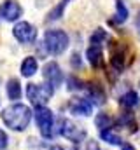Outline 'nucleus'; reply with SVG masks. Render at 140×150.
<instances>
[{"mask_svg": "<svg viewBox=\"0 0 140 150\" xmlns=\"http://www.w3.org/2000/svg\"><path fill=\"white\" fill-rule=\"evenodd\" d=\"M69 2L70 0H60L58 5H54V7L51 9V12L47 14V21L51 23V21H58V19H61L65 9H67V5H69Z\"/></svg>", "mask_w": 140, "mask_h": 150, "instance_id": "nucleus-18", "label": "nucleus"}, {"mask_svg": "<svg viewBox=\"0 0 140 150\" xmlns=\"http://www.w3.org/2000/svg\"><path fill=\"white\" fill-rule=\"evenodd\" d=\"M126 52H128L126 45H123L119 42H116V45H112V49H110V65L117 72L124 70V67H126Z\"/></svg>", "mask_w": 140, "mask_h": 150, "instance_id": "nucleus-10", "label": "nucleus"}, {"mask_svg": "<svg viewBox=\"0 0 140 150\" xmlns=\"http://www.w3.org/2000/svg\"><path fill=\"white\" fill-rule=\"evenodd\" d=\"M49 150H67V149H65V147H61V145H53Z\"/></svg>", "mask_w": 140, "mask_h": 150, "instance_id": "nucleus-26", "label": "nucleus"}, {"mask_svg": "<svg viewBox=\"0 0 140 150\" xmlns=\"http://www.w3.org/2000/svg\"><path fill=\"white\" fill-rule=\"evenodd\" d=\"M93 101L89 98H72L69 101V110L74 115H82V117H88L93 113Z\"/></svg>", "mask_w": 140, "mask_h": 150, "instance_id": "nucleus-9", "label": "nucleus"}, {"mask_svg": "<svg viewBox=\"0 0 140 150\" xmlns=\"http://www.w3.org/2000/svg\"><path fill=\"white\" fill-rule=\"evenodd\" d=\"M21 16H23V7L19 5L18 0H4V4L0 5V18L2 19L14 23Z\"/></svg>", "mask_w": 140, "mask_h": 150, "instance_id": "nucleus-8", "label": "nucleus"}, {"mask_svg": "<svg viewBox=\"0 0 140 150\" xmlns=\"http://www.w3.org/2000/svg\"><path fill=\"white\" fill-rule=\"evenodd\" d=\"M100 138H102V142L109 143V145H123V138L116 131H112V127L100 131Z\"/></svg>", "mask_w": 140, "mask_h": 150, "instance_id": "nucleus-19", "label": "nucleus"}, {"mask_svg": "<svg viewBox=\"0 0 140 150\" xmlns=\"http://www.w3.org/2000/svg\"><path fill=\"white\" fill-rule=\"evenodd\" d=\"M135 26H137V30H139V33H140V11H139V14H137V19H135Z\"/></svg>", "mask_w": 140, "mask_h": 150, "instance_id": "nucleus-25", "label": "nucleus"}, {"mask_svg": "<svg viewBox=\"0 0 140 150\" xmlns=\"http://www.w3.org/2000/svg\"><path fill=\"white\" fill-rule=\"evenodd\" d=\"M21 75L23 77H34L37 72H39V63H37V59H35L34 56H28V58H25L23 59V63H21Z\"/></svg>", "mask_w": 140, "mask_h": 150, "instance_id": "nucleus-15", "label": "nucleus"}, {"mask_svg": "<svg viewBox=\"0 0 140 150\" xmlns=\"http://www.w3.org/2000/svg\"><path fill=\"white\" fill-rule=\"evenodd\" d=\"M5 89H7V96H9V100L16 101V100L21 98V84H19L18 79H9Z\"/></svg>", "mask_w": 140, "mask_h": 150, "instance_id": "nucleus-17", "label": "nucleus"}, {"mask_svg": "<svg viewBox=\"0 0 140 150\" xmlns=\"http://www.w3.org/2000/svg\"><path fill=\"white\" fill-rule=\"evenodd\" d=\"M35 122H37V127L40 131V134L44 138H54V134L58 133L56 129V120H54V113L51 112L47 107H39L35 108Z\"/></svg>", "mask_w": 140, "mask_h": 150, "instance_id": "nucleus-3", "label": "nucleus"}, {"mask_svg": "<svg viewBox=\"0 0 140 150\" xmlns=\"http://www.w3.org/2000/svg\"><path fill=\"white\" fill-rule=\"evenodd\" d=\"M32 110L28 108V105H23V103H12L9 105L7 108H4L0 117L4 120V124L12 129V131H25L28 126H30V120H32Z\"/></svg>", "mask_w": 140, "mask_h": 150, "instance_id": "nucleus-1", "label": "nucleus"}, {"mask_svg": "<svg viewBox=\"0 0 140 150\" xmlns=\"http://www.w3.org/2000/svg\"><path fill=\"white\" fill-rule=\"evenodd\" d=\"M42 75H44L46 84H49L54 91H56V89L61 86V82H63V72H61V68H60V65H58L56 61H49V63L44 67Z\"/></svg>", "mask_w": 140, "mask_h": 150, "instance_id": "nucleus-7", "label": "nucleus"}, {"mask_svg": "<svg viewBox=\"0 0 140 150\" xmlns=\"http://www.w3.org/2000/svg\"><path fill=\"white\" fill-rule=\"evenodd\" d=\"M12 35L19 44H34L37 40V28L28 21H19L14 25Z\"/></svg>", "mask_w": 140, "mask_h": 150, "instance_id": "nucleus-6", "label": "nucleus"}, {"mask_svg": "<svg viewBox=\"0 0 140 150\" xmlns=\"http://www.w3.org/2000/svg\"><path fill=\"white\" fill-rule=\"evenodd\" d=\"M7 142H9V140H7V134L0 129V150H5V149H7Z\"/></svg>", "mask_w": 140, "mask_h": 150, "instance_id": "nucleus-23", "label": "nucleus"}, {"mask_svg": "<svg viewBox=\"0 0 140 150\" xmlns=\"http://www.w3.org/2000/svg\"><path fill=\"white\" fill-rule=\"evenodd\" d=\"M119 127H123V129H128L130 133H137V122H135V117H133V113L130 112H124L121 113L116 120H114Z\"/></svg>", "mask_w": 140, "mask_h": 150, "instance_id": "nucleus-14", "label": "nucleus"}, {"mask_svg": "<svg viewBox=\"0 0 140 150\" xmlns=\"http://www.w3.org/2000/svg\"><path fill=\"white\" fill-rule=\"evenodd\" d=\"M86 59H88V63L95 70L102 68L104 67V51H102V45H91L89 44V47L86 49Z\"/></svg>", "mask_w": 140, "mask_h": 150, "instance_id": "nucleus-11", "label": "nucleus"}, {"mask_svg": "<svg viewBox=\"0 0 140 150\" xmlns=\"http://www.w3.org/2000/svg\"><path fill=\"white\" fill-rule=\"evenodd\" d=\"M54 94V89L49 84H28L26 86V98L30 100V103L35 108L39 107H46V103L51 100V96Z\"/></svg>", "mask_w": 140, "mask_h": 150, "instance_id": "nucleus-4", "label": "nucleus"}, {"mask_svg": "<svg viewBox=\"0 0 140 150\" xmlns=\"http://www.w3.org/2000/svg\"><path fill=\"white\" fill-rule=\"evenodd\" d=\"M128 16H130V11H128L126 4H124L123 0H116V16H114V19H112V23L123 25V23L128 19Z\"/></svg>", "mask_w": 140, "mask_h": 150, "instance_id": "nucleus-16", "label": "nucleus"}, {"mask_svg": "<svg viewBox=\"0 0 140 150\" xmlns=\"http://www.w3.org/2000/svg\"><path fill=\"white\" fill-rule=\"evenodd\" d=\"M84 91L88 93V98L93 101V105H104L105 103V91L102 89V86L100 84H96V82H88L86 84V87H84Z\"/></svg>", "mask_w": 140, "mask_h": 150, "instance_id": "nucleus-12", "label": "nucleus"}, {"mask_svg": "<svg viewBox=\"0 0 140 150\" xmlns=\"http://www.w3.org/2000/svg\"><path fill=\"white\" fill-rule=\"evenodd\" d=\"M95 124H96V127H98L100 131H104V129H110L112 124H114V119H112L110 115H107V113H98L96 119H95Z\"/></svg>", "mask_w": 140, "mask_h": 150, "instance_id": "nucleus-20", "label": "nucleus"}, {"mask_svg": "<svg viewBox=\"0 0 140 150\" xmlns=\"http://www.w3.org/2000/svg\"><path fill=\"white\" fill-rule=\"evenodd\" d=\"M119 105L123 107V108H126V112H130V110H133V108H137L140 105V96L137 91H126L124 94H121V98H119Z\"/></svg>", "mask_w": 140, "mask_h": 150, "instance_id": "nucleus-13", "label": "nucleus"}, {"mask_svg": "<svg viewBox=\"0 0 140 150\" xmlns=\"http://www.w3.org/2000/svg\"><path fill=\"white\" fill-rule=\"evenodd\" d=\"M109 35H107V32H105L104 28H98V30H95L93 33H91V37H89V44L91 45H102V42L107 40Z\"/></svg>", "mask_w": 140, "mask_h": 150, "instance_id": "nucleus-21", "label": "nucleus"}, {"mask_svg": "<svg viewBox=\"0 0 140 150\" xmlns=\"http://www.w3.org/2000/svg\"><path fill=\"white\" fill-rule=\"evenodd\" d=\"M70 38L63 30H47L44 35V49L51 56H60L67 51Z\"/></svg>", "mask_w": 140, "mask_h": 150, "instance_id": "nucleus-2", "label": "nucleus"}, {"mask_svg": "<svg viewBox=\"0 0 140 150\" xmlns=\"http://www.w3.org/2000/svg\"><path fill=\"white\" fill-rule=\"evenodd\" d=\"M91 150H100V149H98L96 145H91Z\"/></svg>", "mask_w": 140, "mask_h": 150, "instance_id": "nucleus-27", "label": "nucleus"}, {"mask_svg": "<svg viewBox=\"0 0 140 150\" xmlns=\"http://www.w3.org/2000/svg\"><path fill=\"white\" fill-rule=\"evenodd\" d=\"M121 150H137V149H135L131 143H123V145H121Z\"/></svg>", "mask_w": 140, "mask_h": 150, "instance_id": "nucleus-24", "label": "nucleus"}, {"mask_svg": "<svg viewBox=\"0 0 140 150\" xmlns=\"http://www.w3.org/2000/svg\"><path fill=\"white\" fill-rule=\"evenodd\" d=\"M84 87H86V84H84L82 80H79V79L74 77V75L69 77V91H81V89H84Z\"/></svg>", "mask_w": 140, "mask_h": 150, "instance_id": "nucleus-22", "label": "nucleus"}, {"mask_svg": "<svg viewBox=\"0 0 140 150\" xmlns=\"http://www.w3.org/2000/svg\"><path fill=\"white\" fill-rule=\"evenodd\" d=\"M58 133H60L63 138L74 142V143H81V142H84V138H86V131H84L82 127H79L75 122L69 120V119H61V120L58 122Z\"/></svg>", "mask_w": 140, "mask_h": 150, "instance_id": "nucleus-5", "label": "nucleus"}]
</instances>
